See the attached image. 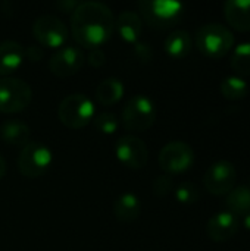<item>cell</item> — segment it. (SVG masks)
<instances>
[{"instance_id":"83f0119b","label":"cell","mask_w":250,"mask_h":251,"mask_svg":"<svg viewBox=\"0 0 250 251\" xmlns=\"http://www.w3.org/2000/svg\"><path fill=\"white\" fill-rule=\"evenodd\" d=\"M85 60L90 63V66H93V68H100V66H103L105 62H106V54H105V51H103L102 49H93V50L88 53V56L85 57Z\"/></svg>"},{"instance_id":"d6a6232c","label":"cell","mask_w":250,"mask_h":251,"mask_svg":"<svg viewBox=\"0 0 250 251\" xmlns=\"http://www.w3.org/2000/svg\"><path fill=\"white\" fill-rule=\"evenodd\" d=\"M249 188H250V184H249Z\"/></svg>"},{"instance_id":"9a60e30c","label":"cell","mask_w":250,"mask_h":251,"mask_svg":"<svg viewBox=\"0 0 250 251\" xmlns=\"http://www.w3.org/2000/svg\"><path fill=\"white\" fill-rule=\"evenodd\" d=\"M228 25L240 32L250 31V0H228L224 4Z\"/></svg>"},{"instance_id":"3957f363","label":"cell","mask_w":250,"mask_h":251,"mask_svg":"<svg viewBox=\"0 0 250 251\" xmlns=\"http://www.w3.org/2000/svg\"><path fill=\"white\" fill-rule=\"evenodd\" d=\"M57 116L66 128L81 129L93 121L96 116V107L87 94L72 93L59 103Z\"/></svg>"},{"instance_id":"5bb4252c","label":"cell","mask_w":250,"mask_h":251,"mask_svg":"<svg viewBox=\"0 0 250 251\" xmlns=\"http://www.w3.org/2000/svg\"><path fill=\"white\" fill-rule=\"evenodd\" d=\"M25 60V47L15 40L0 43V75L9 76Z\"/></svg>"},{"instance_id":"d4e9b609","label":"cell","mask_w":250,"mask_h":251,"mask_svg":"<svg viewBox=\"0 0 250 251\" xmlns=\"http://www.w3.org/2000/svg\"><path fill=\"white\" fill-rule=\"evenodd\" d=\"M175 199L183 204H194L200 199V190L193 182H181L177 188H174Z\"/></svg>"},{"instance_id":"44dd1931","label":"cell","mask_w":250,"mask_h":251,"mask_svg":"<svg viewBox=\"0 0 250 251\" xmlns=\"http://www.w3.org/2000/svg\"><path fill=\"white\" fill-rule=\"evenodd\" d=\"M228 212L236 216H245L250 212V188L249 185L234 187L225 199Z\"/></svg>"},{"instance_id":"ac0fdd59","label":"cell","mask_w":250,"mask_h":251,"mask_svg":"<svg viewBox=\"0 0 250 251\" xmlns=\"http://www.w3.org/2000/svg\"><path fill=\"white\" fill-rule=\"evenodd\" d=\"M124 94H125L124 82L115 76H109L100 81L94 91L96 101L100 106H113L124 97Z\"/></svg>"},{"instance_id":"8fae6325","label":"cell","mask_w":250,"mask_h":251,"mask_svg":"<svg viewBox=\"0 0 250 251\" xmlns=\"http://www.w3.org/2000/svg\"><path fill=\"white\" fill-rule=\"evenodd\" d=\"M115 156L130 169H143L149 162V149L141 138L124 135L115 144Z\"/></svg>"},{"instance_id":"277c9868","label":"cell","mask_w":250,"mask_h":251,"mask_svg":"<svg viewBox=\"0 0 250 251\" xmlns=\"http://www.w3.org/2000/svg\"><path fill=\"white\" fill-rule=\"evenodd\" d=\"M122 125L131 132H144L156 121V104L146 94H134L122 109Z\"/></svg>"},{"instance_id":"cb8c5ba5","label":"cell","mask_w":250,"mask_h":251,"mask_svg":"<svg viewBox=\"0 0 250 251\" xmlns=\"http://www.w3.org/2000/svg\"><path fill=\"white\" fill-rule=\"evenodd\" d=\"M93 125L96 131L105 135H112L119 126V118L112 112H102L93 118Z\"/></svg>"},{"instance_id":"1f68e13d","label":"cell","mask_w":250,"mask_h":251,"mask_svg":"<svg viewBox=\"0 0 250 251\" xmlns=\"http://www.w3.org/2000/svg\"><path fill=\"white\" fill-rule=\"evenodd\" d=\"M243 225H245V228H246V229H249L250 231V212L243 216Z\"/></svg>"},{"instance_id":"7c38bea8","label":"cell","mask_w":250,"mask_h":251,"mask_svg":"<svg viewBox=\"0 0 250 251\" xmlns=\"http://www.w3.org/2000/svg\"><path fill=\"white\" fill-rule=\"evenodd\" d=\"M85 62V54L78 46H62L49 59V71L59 78L77 74Z\"/></svg>"},{"instance_id":"9c48e42d","label":"cell","mask_w":250,"mask_h":251,"mask_svg":"<svg viewBox=\"0 0 250 251\" xmlns=\"http://www.w3.org/2000/svg\"><path fill=\"white\" fill-rule=\"evenodd\" d=\"M32 34L40 46L60 49L66 43L69 31L60 18L52 13H44L34 21Z\"/></svg>"},{"instance_id":"6da1fadb","label":"cell","mask_w":250,"mask_h":251,"mask_svg":"<svg viewBox=\"0 0 250 251\" xmlns=\"http://www.w3.org/2000/svg\"><path fill=\"white\" fill-rule=\"evenodd\" d=\"M74 40L85 49H99L115 31L113 12L100 1H81L71 15Z\"/></svg>"},{"instance_id":"f546056e","label":"cell","mask_w":250,"mask_h":251,"mask_svg":"<svg viewBox=\"0 0 250 251\" xmlns=\"http://www.w3.org/2000/svg\"><path fill=\"white\" fill-rule=\"evenodd\" d=\"M78 6V1L75 0H59L56 1V7L62 12H74V9Z\"/></svg>"},{"instance_id":"52a82bcc","label":"cell","mask_w":250,"mask_h":251,"mask_svg":"<svg viewBox=\"0 0 250 251\" xmlns=\"http://www.w3.org/2000/svg\"><path fill=\"white\" fill-rule=\"evenodd\" d=\"M52 160L53 153L46 144L40 141H29L21 149L18 156V169L27 178H38L50 168Z\"/></svg>"},{"instance_id":"e0dca14e","label":"cell","mask_w":250,"mask_h":251,"mask_svg":"<svg viewBox=\"0 0 250 251\" xmlns=\"http://www.w3.org/2000/svg\"><path fill=\"white\" fill-rule=\"evenodd\" d=\"M0 138L9 146L24 147L31 138L29 125L19 119H7L0 125Z\"/></svg>"},{"instance_id":"2e32d148","label":"cell","mask_w":250,"mask_h":251,"mask_svg":"<svg viewBox=\"0 0 250 251\" xmlns=\"http://www.w3.org/2000/svg\"><path fill=\"white\" fill-rule=\"evenodd\" d=\"M115 28L124 41L137 43L143 32V19L137 12L124 10L115 19Z\"/></svg>"},{"instance_id":"4316f807","label":"cell","mask_w":250,"mask_h":251,"mask_svg":"<svg viewBox=\"0 0 250 251\" xmlns=\"http://www.w3.org/2000/svg\"><path fill=\"white\" fill-rule=\"evenodd\" d=\"M134 56L143 62V63H147L152 60L153 57V49L149 43H144V41H140V43H136V47H134Z\"/></svg>"},{"instance_id":"30bf717a","label":"cell","mask_w":250,"mask_h":251,"mask_svg":"<svg viewBox=\"0 0 250 251\" xmlns=\"http://www.w3.org/2000/svg\"><path fill=\"white\" fill-rule=\"evenodd\" d=\"M237 181V171L228 160L214 162L205 172L203 185L214 196H227Z\"/></svg>"},{"instance_id":"4fadbf2b","label":"cell","mask_w":250,"mask_h":251,"mask_svg":"<svg viewBox=\"0 0 250 251\" xmlns=\"http://www.w3.org/2000/svg\"><path fill=\"white\" fill-rule=\"evenodd\" d=\"M240 222L231 212H220L214 215L206 224V234L215 243H225L236 237L239 232Z\"/></svg>"},{"instance_id":"7402d4cb","label":"cell","mask_w":250,"mask_h":251,"mask_svg":"<svg viewBox=\"0 0 250 251\" xmlns=\"http://www.w3.org/2000/svg\"><path fill=\"white\" fill-rule=\"evenodd\" d=\"M220 91L227 100H231V101L242 100L248 94V84L242 76L230 75L224 78L222 82L220 84Z\"/></svg>"},{"instance_id":"484cf974","label":"cell","mask_w":250,"mask_h":251,"mask_svg":"<svg viewBox=\"0 0 250 251\" xmlns=\"http://www.w3.org/2000/svg\"><path fill=\"white\" fill-rule=\"evenodd\" d=\"M152 188H153V194L158 196V197H165L168 196L171 191H174V179L171 175L168 174H164V175H159L153 179V184H152Z\"/></svg>"},{"instance_id":"ffe728a7","label":"cell","mask_w":250,"mask_h":251,"mask_svg":"<svg viewBox=\"0 0 250 251\" xmlns=\"http://www.w3.org/2000/svg\"><path fill=\"white\" fill-rule=\"evenodd\" d=\"M193 47V38L189 31L186 29H175L167 35L164 41V49L168 56L174 59L186 57Z\"/></svg>"},{"instance_id":"7a4b0ae2","label":"cell","mask_w":250,"mask_h":251,"mask_svg":"<svg viewBox=\"0 0 250 251\" xmlns=\"http://www.w3.org/2000/svg\"><path fill=\"white\" fill-rule=\"evenodd\" d=\"M199 51L209 59H221L234 49V35L228 26L211 22L199 28L196 34Z\"/></svg>"},{"instance_id":"603a6c76","label":"cell","mask_w":250,"mask_h":251,"mask_svg":"<svg viewBox=\"0 0 250 251\" xmlns=\"http://www.w3.org/2000/svg\"><path fill=\"white\" fill-rule=\"evenodd\" d=\"M231 68L236 71L237 76L250 75V41L240 43L231 50Z\"/></svg>"},{"instance_id":"ba28073f","label":"cell","mask_w":250,"mask_h":251,"mask_svg":"<svg viewBox=\"0 0 250 251\" xmlns=\"http://www.w3.org/2000/svg\"><path fill=\"white\" fill-rule=\"evenodd\" d=\"M158 162L161 169L168 175L183 174L193 166L194 150L184 141H171L161 149Z\"/></svg>"},{"instance_id":"4dcf8cb0","label":"cell","mask_w":250,"mask_h":251,"mask_svg":"<svg viewBox=\"0 0 250 251\" xmlns=\"http://www.w3.org/2000/svg\"><path fill=\"white\" fill-rule=\"evenodd\" d=\"M6 172H7V165H6L4 157L0 154V179H3L6 176Z\"/></svg>"},{"instance_id":"d6986e66","label":"cell","mask_w":250,"mask_h":251,"mask_svg":"<svg viewBox=\"0 0 250 251\" xmlns=\"http://www.w3.org/2000/svg\"><path fill=\"white\" fill-rule=\"evenodd\" d=\"M113 213L118 221L131 224L141 215V201L134 193H124L115 200Z\"/></svg>"},{"instance_id":"5b68a950","label":"cell","mask_w":250,"mask_h":251,"mask_svg":"<svg viewBox=\"0 0 250 251\" xmlns=\"http://www.w3.org/2000/svg\"><path fill=\"white\" fill-rule=\"evenodd\" d=\"M137 6L143 19L158 29L172 28L184 12V4L175 0H140Z\"/></svg>"},{"instance_id":"8992f818","label":"cell","mask_w":250,"mask_h":251,"mask_svg":"<svg viewBox=\"0 0 250 251\" xmlns=\"http://www.w3.org/2000/svg\"><path fill=\"white\" fill-rule=\"evenodd\" d=\"M32 101V90L28 82L15 76L0 78V112L19 113Z\"/></svg>"},{"instance_id":"f1b7e54d","label":"cell","mask_w":250,"mask_h":251,"mask_svg":"<svg viewBox=\"0 0 250 251\" xmlns=\"http://www.w3.org/2000/svg\"><path fill=\"white\" fill-rule=\"evenodd\" d=\"M25 57L29 62H40L44 57V49L40 44H29L25 47Z\"/></svg>"}]
</instances>
